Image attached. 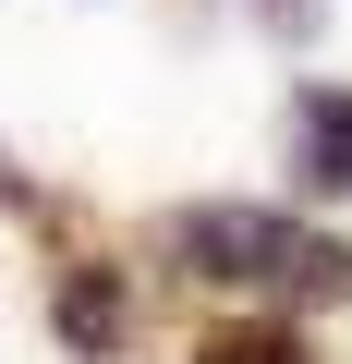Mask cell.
<instances>
[{
    "instance_id": "cell-3",
    "label": "cell",
    "mask_w": 352,
    "mask_h": 364,
    "mask_svg": "<svg viewBox=\"0 0 352 364\" xmlns=\"http://www.w3.org/2000/svg\"><path fill=\"white\" fill-rule=\"evenodd\" d=\"M292 170H304V195H352V85H304Z\"/></svg>"
},
{
    "instance_id": "cell-2",
    "label": "cell",
    "mask_w": 352,
    "mask_h": 364,
    "mask_svg": "<svg viewBox=\"0 0 352 364\" xmlns=\"http://www.w3.org/2000/svg\"><path fill=\"white\" fill-rule=\"evenodd\" d=\"M0 195H13V207H25L49 243H61V267H49V328H61L85 364H110V352L134 340V291H122V267L85 243V219H49V195H37L25 170H0Z\"/></svg>"
},
{
    "instance_id": "cell-5",
    "label": "cell",
    "mask_w": 352,
    "mask_h": 364,
    "mask_svg": "<svg viewBox=\"0 0 352 364\" xmlns=\"http://www.w3.org/2000/svg\"><path fill=\"white\" fill-rule=\"evenodd\" d=\"M267 13V37H316V0H255Z\"/></svg>"
},
{
    "instance_id": "cell-4",
    "label": "cell",
    "mask_w": 352,
    "mask_h": 364,
    "mask_svg": "<svg viewBox=\"0 0 352 364\" xmlns=\"http://www.w3.org/2000/svg\"><path fill=\"white\" fill-rule=\"evenodd\" d=\"M195 364H328V352H316V340H304L292 316H243V328H219V340H207Z\"/></svg>"
},
{
    "instance_id": "cell-1",
    "label": "cell",
    "mask_w": 352,
    "mask_h": 364,
    "mask_svg": "<svg viewBox=\"0 0 352 364\" xmlns=\"http://www.w3.org/2000/svg\"><path fill=\"white\" fill-rule=\"evenodd\" d=\"M170 255H183V279H219L255 304H352V243H328L279 207H183Z\"/></svg>"
}]
</instances>
